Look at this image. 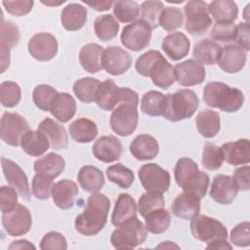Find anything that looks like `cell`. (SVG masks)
Segmentation results:
<instances>
[{"instance_id":"cell-1","label":"cell","mask_w":250,"mask_h":250,"mask_svg":"<svg viewBox=\"0 0 250 250\" xmlns=\"http://www.w3.org/2000/svg\"><path fill=\"white\" fill-rule=\"evenodd\" d=\"M110 201L106 195L99 192L92 193L81 214L75 218L76 230L87 236L98 234L107 222Z\"/></svg>"},{"instance_id":"cell-2","label":"cell","mask_w":250,"mask_h":250,"mask_svg":"<svg viewBox=\"0 0 250 250\" xmlns=\"http://www.w3.org/2000/svg\"><path fill=\"white\" fill-rule=\"evenodd\" d=\"M135 67L139 74L150 77L154 85L164 90L168 89L176 80L174 66L156 50H149L140 56Z\"/></svg>"},{"instance_id":"cell-3","label":"cell","mask_w":250,"mask_h":250,"mask_svg":"<svg viewBox=\"0 0 250 250\" xmlns=\"http://www.w3.org/2000/svg\"><path fill=\"white\" fill-rule=\"evenodd\" d=\"M203 101L211 106L226 112L237 111L244 103L241 90L229 87L228 84L213 81L206 84L203 90Z\"/></svg>"},{"instance_id":"cell-4","label":"cell","mask_w":250,"mask_h":250,"mask_svg":"<svg viewBox=\"0 0 250 250\" xmlns=\"http://www.w3.org/2000/svg\"><path fill=\"white\" fill-rule=\"evenodd\" d=\"M198 104V97L192 90L181 89L165 96L162 116L171 122L182 121L190 118L196 111Z\"/></svg>"},{"instance_id":"cell-5","label":"cell","mask_w":250,"mask_h":250,"mask_svg":"<svg viewBox=\"0 0 250 250\" xmlns=\"http://www.w3.org/2000/svg\"><path fill=\"white\" fill-rule=\"evenodd\" d=\"M147 236L146 226L137 219L132 218L119 225L110 236V242L116 249H133L143 244Z\"/></svg>"},{"instance_id":"cell-6","label":"cell","mask_w":250,"mask_h":250,"mask_svg":"<svg viewBox=\"0 0 250 250\" xmlns=\"http://www.w3.org/2000/svg\"><path fill=\"white\" fill-rule=\"evenodd\" d=\"M186 30L193 36L205 34L212 24V19L208 12V4L204 1H188L185 7Z\"/></svg>"},{"instance_id":"cell-7","label":"cell","mask_w":250,"mask_h":250,"mask_svg":"<svg viewBox=\"0 0 250 250\" xmlns=\"http://www.w3.org/2000/svg\"><path fill=\"white\" fill-rule=\"evenodd\" d=\"M190 230L192 236L200 241L210 243L227 240L228 229L218 220L206 215H197L191 219Z\"/></svg>"},{"instance_id":"cell-8","label":"cell","mask_w":250,"mask_h":250,"mask_svg":"<svg viewBox=\"0 0 250 250\" xmlns=\"http://www.w3.org/2000/svg\"><path fill=\"white\" fill-rule=\"evenodd\" d=\"M138 105L121 103L112 111L110 115V128L111 130L121 137L131 135L137 128L139 122Z\"/></svg>"},{"instance_id":"cell-9","label":"cell","mask_w":250,"mask_h":250,"mask_svg":"<svg viewBox=\"0 0 250 250\" xmlns=\"http://www.w3.org/2000/svg\"><path fill=\"white\" fill-rule=\"evenodd\" d=\"M140 182L148 192L164 193L170 187V174L155 163L143 165L138 172Z\"/></svg>"},{"instance_id":"cell-10","label":"cell","mask_w":250,"mask_h":250,"mask_svg":"<svg viewBox=\"0 0 250 250\" xmlns=\"http://www.w3.org/2000/svg\"><path fill=\"white\" fill-rule=\"evenodd\" d=\"M2 225L9 235H23L29 231L32 225L30 211L18 203L12 210L2 213Z\"/></svg>"},{"instance_id":"cell-11","label":"cell","mask_w":250,"mask_h":250,"mask_svg":"<svg viewBox=\"0 0 250 250\" xmlns=\"http://www.w3.org/2000/svg\"><path fill=\"white\" fill-rule=\"evenodd\" d=\"M151 30V27L144 21H135L124 26L121 32V43L134 52L144 50L150 42Z\"/></svg>"},{"instance_id":"cell-12","label":"cell","mask_w":250,"mask_h":250,"mask_svg":"<svg viewBox=\"0 0 250 250\" xmlns=\"http://www.w3.org/2000/svg\"><path fill=\"white\" fill-rule=\"evenodd\" d=\"M29 130L28 122L19 113L4 112L1 117V138L9 146H18L25 132Z\"/></svg>"},{"instance_id":"cell-13","label":"cell","mask_w":250,"mask_h":250,"mask_svg":"<svg viewBox=\"0 0 250 250\" xmlns=\"http://www.w3.org/2000/svg\"><path fill=\"white\" fill-rule=\"evenodd\" d=\"M58 41L48 32L34 34L28 41L27 49L32 58L39 62L52 60L58 53Z\"/></svg>"},{"instance_id":"cell-14","label":"cell","mask_w":250,"mask_h":250,"mask_svg":"<svg viewBox=\"0 0 250 250\" xmlns=\"http://www.w3.org/2000/svg\"><path fill=\"white\" fill-rule=\"evenodd\" d=\"M132 64V58L128 52L118 46H109L104 50L102 56L103 68L111 75L126 72Z\"/></svg>"},{"instance_id":"cell-15","label":"cell","mask_w":250,"mask_h":250,"mask_svg":"<svg viewBox=\"0 0 250 250\" xmlns=\"http://www.w3.org/2000/svg\"><path fill=\"white\" fill-rule=\"evenodd\" d=\"M3 174L7 182L17 189L19 194L25 200H30L31 192L28 185V179L22 169L14 161L1 157Z\"/></svg>"},{"instance_id":"cell-16","label":"cell","mask_w":250,"mask_h":250,"mask_svg":"<svg viewBox=\"0 0 250 250\" xmlns=\"http://www.w3.org/2000/svg\"><path fill=\"white\" fill-rule=\"evenodd\" d=\"M175 79L182 86H194L205 80L206 72L204 66L195 60H187L176 64L174 67Z\"/></svg>"},{"instance_id":"cell-17","label":"cell","mask_w":250,"mask_h":250,"mask_svg":"<svg viewBox=\"0 0 250 250\" xmlns=\"http://www.w3.org/2000/svg\"><path fill=\"white\" fill-rule=\"evenodd\" d=\"M21 38L19 27L12 21H5L2 18L1 21V72H4L10 65V51L18 45Z\"/></svg>"},{"instance_id":"cell-18","label":"cell","mask_w":250,"mask_h":250,"mask_svg":"<svg viewBox=\"0 0 250 250\" xmlns=\"http://www.w3.org/2000/svg\"><path fill=\"white\" fill-rule=\"evenodd\" d=\"M92 152L98 160L110 163L120 158L122 145L114 136H102L93 145Z\"/></svg>"},{"instance_id":"cell-19","label":"cell","mask_w":250,"mask_h":250,"mask_svg":"<svg viewBox=\"0 0 250 250\" xmlns=\"http://www.w3.org/2000/svg\"><path fill=\"white\" fill-rule=\"evenodd\" d=\"M246 52L234 44H229L222 48L217 63L228 73L239 72L246 62Z\"/></svg>"},{"instance_id":"cell-20","label":"cell","mask_w":250,"mask_h":250,"mask_svg":"<svg viewBox=\"0 0 250 250\" xmlns=\"http://www.w3.org/2000/svg\"><path fill=\"white\" fill-rule=\"evenodd\" d=\"M172 213L183 220H191L200 212V198L194 193L183 191L171 205Z\"/></svg>"},{"instance_id":"cell-21","label":"cell","mask_w":250,"mask_h":250,"mask_svg":"<svg viewBox=\"0 0 250 250\" xmlns=\"http://www.w3.org/2000/svg\"><path fill=\"white\" fill-rule=\"evenodd\" d=\"M237 191L229 176L217 175L213 179L209 194L217 203L227 205L234 200Z\"/></svg>"},{"instance_id":"cell-22","label":"cell","mask_w":250,"mask_h":250,"mask_svg":"<svg viewBox=\"0 0 250 250\" xmlns=\"http://www.w3.org/2000/svg\"><path fill=\"white\" fill-rule=\"evenodd\" d=\"M121 102L120 87L115 82L107 79L102 82L97 90L95 103L104 110H113Z\"/></svg>"},{"instance_id":"cell-23","label":"cell","mask_w":250,"mask_h":250,"mask_svg":"<svg viewBox=\"0 0 250 250\" xmlns=\"http://www.w3.org/2000/svg\"><path fill=\"white\" fill-rule=\"evenodd\" d=\"M224 160L230 165L247 164L250 161V145L248 139L229 142L221 146Z\"/></svg>"},{"instance_id":"cell-24","label":"cell","mask_w":250,"mask_h":250,"mask_svg":"<svg viewBox=\"0 0 250 250\" xmlns=\"http://www.w3.org/2000/svg\"><path fill=\"white\" fill-rule=\"evenodd\" d=\"M51 195L60 209L67 210L74 204L75 197L78 195V187L73 181L61 180L53 186Z\"/></svg>"},{"instance_id":"cell-25","label":"cell","mask_w":250,"mask_h":250,"mask_svg":"<svg viewBox=\"0 0 250 250\" xmlns=\"http://www.w3.org/2000/svg\"><path fill=\"white\" fill-rule=\"evenodd\" d=\"M161 47L171 60L179 61L188 54L190 42L183 32L176 31L164 37Z\"/></svg>"},{"instance_id":"cell-26","label":"cell","mask_w":250,"mask_h":250,"mask_svg":"<svg viewBox=\"0 0 250 250\" xmlns=\"http://www.w3.org/2000/svg\"><path fill=\"white\" fill-rule=\"evenodd\" d=\"M38 130L46 135L52 148L56 150L65 149L68 146V137L62 125L47 117L38 125Z\"/></svg>"},{"instance_id":"cell-27","label":"cell","mask_w":250,"mask_h":250,"mask_svg":"<svg viewBox=\"0 0 250 250\" xmlns=\"http://www.w3.org/2000/svg\"><path fill=\"white\" fill-rule=\"evenodd\" d=\"M130 152L138 160H150L158 154L159 145L151 135L142 134L132 141Z\"/></svg>"},{"instance_id":"cell-28","label":"cell","mask_w":250,"mask_h":250,"mask_svg":"<svg viewBox=\"0 0 250 250\" xmlns=\"http://www.w3.org/2000/svg\"><path fill=\"white\" fill-rule=\"evenodd\" d=\"M87 21V9L81 4L69 3L62 11L61 21L68 31H76L82 28Z\"/></svg>"},{"instance_id":"cell-29","label":"cell","mask_w":250,"mask_h":250,"mask_svg":"<svg viewBox=\"0 0 250 250\" xmlns=\"http://www.w3.org/2000/svg\"><path fill=\"white\" fill-rule=\"evenodd\" d=\"M50 112L59 121L65 123L69 121L76 112V103L68 93H57L55 96Z\"/></svg>"},{"instance_id":"cell-30","label":"cell","mask_w":250,"mask_h":250,"mask_svg":"<svg viewBox=\"0 0 250 250\" xmlns=\"http://www.w3.org/2000/svg\"><path fill=\"white\" fill-rule=\"evenodd\" d=\"M22 150L30 156H40L44 154L50 146V142L46 135L39 130H28L21 140Z\"/></svg>"},{"instance_id":"cell-31","label":"cell","mask_w":250,"mask_h":250,"mask_svg":"<svg viewBox=\"0 0 250 250\" xmlns=\"http://www.w3.org/2000/svg\"><path fill=\"white\" fill-rule=\"evenodd\" d=\"M137 217V204L128 193H120L111 215V224L118 227L124 222Z\"/></svg>"},{"instance_id":"cell-32","label":"cell","mask_w":250,"mask_h":250,"mask_svg":"<svg viewBox=\"0 0 250 250\" xmlns=\"http://www.w3.org/2000/svg\"><path fill=\"white\" fill-rule=\"evenodd\" d=\"M64 159L58 153L50 152L34 162V171L51 179L57 178L64 170Z\"/></svg>"},{"instance_id":"cell-33","label":"cell","mask_w":250,"mask_h":250,"mask_svg":"<svg viewBox=\"0 0 250 250\" xmlns=\"http://www.w3.org/2000/svg\"><path fill=\"white\" fill-rule=\"evenodd\" d=\"M103 47L96 43H89L83 46L79 52V61L81 66L89 73H97L102 68Z\"/></svg>"},{"instance_id":"cell-34","label":"cell","mask_w":250,"mask_h":250,"mask_svg":"<svg viewBox=\"0 0 250 250\" xmlns=\"http://www.w3.org/2000/svg\"><path fill=\"white\" fill-rule=\"evenodd\" d=\"M77 180L80 187L91 193L98 192L104 185L103 172L92 165H85L81 167L77 175Z\"/></svg>"},{"instance_id":"cell-35","label":"cell","mask_w":250,"mask_h":250,"mask_svg":"<svg viewBox=\"0 0 250 250\" xmlns=\"http://www.w3.org/2000/svg\"><path fill=\"white\" fill-rule=\"evenodd\" d=\"M222 48L217 42L209 39H203L194 45L192 55L195 61L202 65H210L217 63Z\"/></svg>"},{"instance_id":"cell-36","label":"cell","mask_w":250,"mask_h":250,"mask_svg":"<svg viewBox=\"0 0 250 250\" xmlns=\"http://www.w3.org/2000/svg\"><path fill=\"white\" fill-rule=\"evenodd\" d=\"M70 137L77 143L85 144L93 141L98 135L97 124L88 118H78L68 127Z\"/></svg>"},{"instance_id":"cell-37","label":"cell","mask_w":250,"mask_h":250,"mask_svg":"<svg viewBox=\"0 0 250 250\" xmlns=\"http://www.w3.org/2000/svg\"><path fill=\"white\" fill-rule=\"evenodd\" d=\"M195 124L201 136L207 139L213 138L219 133L221 128L220 115L212 109L202 110L197 114Z\"/></svg>"},{"instance_id":"cell-38","label":"cell","mask_w":250,"mask_h":250,"mask_svg":"<svg viewBox=\"0 0 250 250\" xmlns=\"http://www.w3.org/2000/svg\"><path fill=\"white\" fill-rule=\"evenodd\" d=\"M208 12L216 22H233L237 19L238 9L231 0H215L208 5Z\"/></svg>"},{"instance_id":"cell-39","label":"cell","mask_w":250,"mask_h":250,"mask_svg":"<svg viewBox=\"0 0 250 250\" xmlns=\"http://www.w3.org/2000/svg\"><path fill=\"white\" fill-rule=\"evenodd\" d=\"M94 29L100 40L109 41L117 35L119 30V23L113 16L102 15L95 20Z\"/></svg>"},{"instance_id":"cell-40","label":"cell","mask_w":250,"mask_h":250,"mask_svg":"<svg viewBox=\"0 0 250 250\" xmlns=\"http://www.w3.org/2000/svg\"><path fill=\"white\" fill-rule=\"evenodd\" d=\"M101 82L93 77H83L75 81L73 85V92L77 99L85 104L95 102L96 93Z\"/></svg>"},{"instance_id":"cell-41","label":"cell","mask_w":250,"mask_h":250,"mask_svg":"<svg viewBox=\"0 0 250 250\" xmlns=\"http://www.w3.org/2000/svg\"><path fill=\"white\" fill-rule=\"evenodd\" d=\"M146 229L154 234L166 231L171 224L170 213L164 208L156 209L145 217Z\"/></svg>"},{"instance_id":"cell-42","label":"cell","mask_w":250,"mask_h":250,"mask_svg":"<svg viewBox=\"0 0 250 250\" xmlns=\"http://www.w3.org/2000/svg\"><path fill=\"white\" fill-rule=\"evenodd\" d=\"M164 98L165 96L159 91L151 90L146 92L141 101L142 111L148 116L162 115Z\"/></svg>"},{"instance_id":"cell-43","label":"cell","mask_w":250,"mask_h":250,"mask_svg":"<svg viewBox=\"0 0 250 250\" xmlns=\"http://www.w3.org/2000/svg\"><path fill=\"white\" fill-rule=\"evenodd\" d=\"M107 179L116 184L121 188H129L134 182V173L127 168L126 166L122 165L121 163H117L114 165L109 166L106 171Z\"/></svg>"},{"instance_id":"cell-44","label":"cell","mask_w":250,"mask_h":250,"mask_svg":"<svg viewBox=\"0 0 250 250\" xmlns=\"http://www.w3.org/2000/svg\"><path fill=\"white\" fill-rule=\"evenodd\" d=\"M141 20L146 22L151 29L159 26V18L164 9L163 3L158 0L145 1L141 5Z\"/></svg>"},{"instance_id":"cell-45","label":"cell","mask_w":250,"mask_h":250,"mask_svg":"<svg viewBox=\"0 0 250 250\" xmlns=\"http://www.w3.org/2000/svg\"><path fill=\"white\" fill-rule=\"evenodd\" d=\"M113 14L121 22H133L140 14V6L135 1H116L113 3Z\"/></svg>"},{"instance_id":"cell-46","label":"cell","mask_w":250,"mask_h":250,"mask_svg":"<svg viewBox=\"0 0 250 250\" xmlns=\"http://www.w3.org/2000/svg\"><path fill=\"white\" fill-rule=\"evenodd\" d=\"M223 161L224 156L221 147L207 142L202 152V166L207 170H218L221 168Z\"/></svg>"},{"instance_id":"cell-47","label":"cell","mask_w":250,"mask_h":250,"mask_svg":"<svg viewBox=\"0 0 250 250\" xmlns=\"http://www.w3.org/2000/svg\"><path fill=\"white\" fill-rule=\"evenodd\" d=\"M56 89L51 87L50 85L41 84L34 88L32 93V99L35 105L43 110V111H50V107L52 102L57 95Z\"/></svg>"},{"instance_id":"cell-48","label":"cell","mask_w":250,"mask_h":250,"mask_svg":"<svg viewBox=\"0 0 250 250\" xmlns=\"http://www.w3.org/2000/svg\"><path fill=\"white\" fill-rule=\"evenodd\" d=\"M184 22L182 11L175 7H166L162 10L159 18V25L166 31H174L181 27Z\"/></svg>"},{"instance_id":"cell-49","label":"cell","mask_w":250,"mask_h":250,"mask_svg":"<svg viewBox=\"0 0 250 250\" xmlns=\"http://www.w3.org/2000/svg\"><path fill=\"white\" fill-rule=\"evenodd\" d=\"M165 206V200L162 196L161 193H156V192H148L146 191V193L142 194L141 197L139 198L138 202V210L141 216L144 218L150 212L164 208Z\"/></svg>"},{"instance_id":"cell-50","label":"cell","mask_w":250,"mask_h":250,"mask_svg":"<svg viewBox=\"0 0 250 250\" xmlns=\"http://www.w3.org/2000/svg\"><path fill=\"white\" fill-rule=\"evenodd\" d=\"M21 98V87L14 81H4L0 86V102L6 107L16 106Z\"/></svg>"},{"instance_id":"cell-51","label":"cell","mask_w":250,"mask_h":250,"mask_svg":"<svg viewBox=\"0 0 250 250\" xmlns=\"http://www.w3.org/2000/svg\"><path fill=\"white\" fill-rule=\"evenodd\" d=\"M53 186V179L36 174L32 179V193L36 198L46 200L52 194Z\"/></svg>"},{"instance_id":"cell-52","label":"cell","mask_w":250,"mask_h":250,"mask_svg":"<svg viewBox=\"0 0 250 250\" xmlns=\"http://www.w3.org/2000/svg\"><path fill=\"white\" fill-rule=\"evenodd\" d=\"M209 176L207 173L200 171L196 174V176L185 185L183 188L184 191H188L197 195L200 199L203 198L207 192V188L209 186Z\"/></svg>"},{"instance_id":"cell-53","label":"cell","mask_w":250,"mask_h":250,"mask_svg":"<svg viewBox=\"0 0 250 250\" xmlns=\"http://www.w3.org/2000/svg\"><path fill=\"white\" fill-rule=\"evenodd\" d=\"M235 25L233 22H216L211 30V37L215 41L228 43L233 40Z\"/></svg>"},{"instance_id":"cell-54","label":"cell","mask_w":250,"mask_h":250,"mask_svg":"<svg viewBox=\"0 0 250 250\" xmlns=\"http://www.w3.org/2000/svg\"><path fill=\"white\" fill-rule=\"evenodd\" d=\"M230 241L238 247L250 245V223L242 222L236 225L230 231Z\"/></svg>"},{"instance_id":"cell-55","label":"cell","mask_w":250,"mask_h":250,"mask_svg":"<svg viewBox=\"0 0 250 250\" xmlns=\"http://www.w3.org/2000/svg\"><path fill=\"white\" fill-rule=\"evenodd\" d=\"M40 248L42 250H65L67 248L66 239L58 231H50L42 237Z\"/></svg>"},{"instance_id":"cell-56","label":"cell","mask_w":250,"mask_h":250,"mask_svg":"<svg viewBox=\"0 0 250 250\" xmlns=\"http://www.w3.org/2000/svg\"><path fill=\"white\" fill-rule=\"evenodd\" d=\"M18 191L13 187L3 186L0 188V208L2 213L12 210L18 204Z\"/></svg>"},{"instance_id":"cell-57","label":"cell","mask_w":250,"mask_h":250,"mask_svg":"<svg viewBox=\"0 0 250 250\" xmlns=\"http://www.w3.org/2000/svg\"><path fill=\"white\" fill-rule=\"evenodd\" d=\"M2 4L9 14L16 17H21L28 14L32 10L34 2L31 0L3 1Z\"/></svg>"},{"instance_id":"cell-58","label":"cell","mask_w":250,"mask_h":250,"mask_svg":"<svg viewBox=\"0 0 250 250\" xmlns=\"http://www.w3.org/2000/svg\"><path fill=\"white\" fill-rule=\"evenodd\" d=\"M233 41L238 47L245 52L250 50V36H249V24L248 22H240L235 25Z\"/></svg>"},{"instance_id":"cell-59","label":"cell","mask_w":250,"mask_h":250,"mask_svg":"<svg viewBox=\"0 0 250 250\" xmlns=\"http://www.w3.org/2000/svg\"><path fill=\"white\" fill-rule=\"evenodd\" d=\"M232 183L237 190H249L250 188V167L248 165L237 168L232 175Z\"/></svg>"},{"instance_id":"cell-60","label":"cell","mask_w":250,"mask_h":250,"mask_svg":"<svg viewBox=\"0 0 250 250\" xmlns=\"http://www.w3.org/2000/svg\"><path fill=\"white\" fill-rule=\"evenodd\" d=\"M83 3H85L88 6H90L92 9H94V10H96L98 12H103V11L109 10L114 2L109 0V1H93V2L83 1Z\"/></svg>"},{"instance_id":"cell-61","label":"cell","mask_w":250,"mask_h":250,"mask_svg":"<svg viewBox=\"0 0 250 250\" xmlns=\"http://www.w3.org/2000/svg\"><path fill=\"white\" fill-rule=\"evenodd\" d=\"M22 248L35 249V246L33 244H31L30 242H28L27 240H23V239L13 241L12 244L9 246V249H22Z\"/></svg>"},{"instance_id":"cell-62","label":"cell","mask_w":250,"mask_h":250,"mask_svg":"<svg viewBox=\"0 0 250 250\" xmlns=\"http://www.w3.org/2000/svg\"><path fill=\"white\" fill-rule=\"evenodd\" d=\"M207 249H231V245L227 240H218L214 242H210L207 247Z\"/></svg>"}]
</instances>
